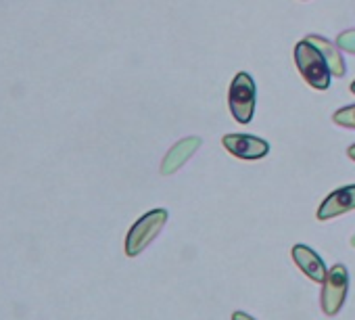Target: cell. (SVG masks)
<instances>
[{
    "label": "cell",
    "instance_id": "cell-11",
    "mask_svg": "<svg viewBox=\"0 0 355 320\" xmlns=\"http://www.w3.org/2000/svg\"><path fill=\"white\" fill-rule=\"evenodd\" d=\"M336 47L349 55H355V30H345L336 38Z\"/></svg>",
    "mask_w": 355,
    "mask_h": 320
},
{
    "label": "cell",
    "instance_id": "cell-12",
    "mask_svg": "<svg viewBox=\"0 0 355 320\" xmlns=\"http://www.w3.org/2000/svg\"><path fill=\"white\" fill-rule=\"evenodd\" d=\"M232 320H255V318L249 316V314H245V312H234L232 314Z\"/></svg>",
    "mask_w": 355,
    "mask_h": 320
},
{
    "label": "cell",
    "instance_id": "cell-6",
    "mask_svg": "<svg viewBox=\"0 0 355 320\" xmlns=\"http://www.w3.org/2000/svg\"><path fill=\"white\" fill-rule=\"evenodd\" d=\"M201 144H203V140L199 136H187L182 140H178L167 151V155L163 157V162H161V174L163 176L175 174L201 149Z\"/></svg>",
    "mask_w": 355,
    "mask_h": 320
},
{
    "label": "cell",
    "instance_id": "cell-10",
    "mask_svg": "<svg viewBox=\"0 0 355 320\" xmlns=\"http://www.w3.org/2000/svg\"><path fill=\"white\" fill-rule=\"evenodd\" d=\"M332 121L340 128L355 130V105H345V107L336 109L332 115Z\"/></svg>",
    "mask_w": 355,
    "mask_h": 320
},
{
    "label": "cell",
    "instance_id": "cell-2",
    "mask_svg": "<svg viewBox=\"0 0 355 320\" xmlns=\"http://www.w3.org/2000/svg\"><path fill=\"white\" fill-rule=\"evenodd\" d=\"M167 212L165 210H153L148 214H144L128 233L125 237V253L130 258H136L138 253H142L153 241L155 237L161 233V228L167 224Z\"/></svg>",
    "mask_w": 355,
    "mask_h": 320
},
{
    "label": "cell",
    "instance_id": "cell-13",
    "mask_svg": "<svg viewBox=\"0 0 355 320\" xmlns=\"http://www.w3.org/2000/svg\"><path fill=\"white\" fill-rule=\"evenodd\" d=\"M347 155H349V159H353V162H355V144H351V146L347 149Z\"/></svg>",
    "mask_w": 355,
    "mask_h": 320
},
{
    "label": "cell",
    "instance_id": "cell-1",
    "mask_svg": "<svg viewBox=\"0 0 355 320\" xmlns=\"http://www.w3.org/2000/svg\"><path fill=\"white\" fill-rule=\"evenodd\" d=\"M295 63L299 74L303 76V80L313 88V90H328L330 86V67L324 59V55L320 53V49L315 44H311L307 38L297 42L295 47Z\"/></svg>",
    "mask_w": 355,
    "mask_h": 320
},
{
    "label": "cell",
    "instance_id": "cell-14",
    "mask_svg": "<svg viewBox=\"0 0 355 320\" xmlns=\"http://www.w3.org/2000/svg\"><path fill=\"white\" fill-rule=\"evenodd\" d=\"M351 92H353V94H355V80H353V82H351Z\"/></svg>",
    "mask_w": 355,
    "mask_h": 320
},
{
    "label": "cell",
    "instance_id": "cell-9",
    "mask_svg": "<svg viewBox=\"0 0 355 320\" xmlns=\"http://www.w3.org/2000/svg\"><path fill=\"white\" fill-rule=\"evenodd\" d=\"M307 40L320 49V53L324 55V59H326V63H328V67H330V74L336 76V78H343L345 71H347V67H345V61H343V57H340V53H338L336 42H332V40H328V38H324V36H318V34L307 36Z\"/></svg>",
    "mask_w": 355,
    "mask_h": 320
},
{
    "label": "cell",
    "instance_id": "cell-8",
    "mask_svg": "<svg viewBox=\"0 0 355 320\" xmlns=\"http://www.w3.org/2000/svg\"><path fill=\"white\" fill-rule=\"evenodd\" d=\"M293 260H295V264L299 266V270H301L303 274H307L311 280L324 283L328 270H326L322 258H320L313 249H309L307 245H295V247H293Z\"/></svg>",
    "mask_w": 355,
    "mask_h": 320
},
{
    "label": "cell",
    "instance_id": "cell-7",
    "mask_svg": "<svg viewBox=\"0 0 355 320\" xmlns=\"http://www.w3.org/2000/svg\"><path fill=\"white\" fill-rule=\"evenodd\" d=\"M353 210H355V185H349V187L332 191L322 201V205L318 208V220L326 222V220H332V218L343 216Z\"/></svg>",
    "mask_w": 355,
    "mask_h": 320
},
{
    "label": "cell",
    "instance_id": "cell-4",
    "mask_svg": "<svg viewBox=\"0 0 355 320\" xmlns=\"http://www.w3.org/2000/svg\"><path fill=\"white\" fill-rule=\"evenodd\" d=\"M349 291V272L343 264L332 266L326 272L324 278V287H322V310L328 316L338 314V310L343 308V301L347 297Z\"/></svg>",
    "mask_w": 355,
    "mask_h": 320
},
{
    "label": "cell",
    "instance_id": "cell-3",
    "mask_svg": "<svg viewBox=\"0 0 355 320\" xmlns=\"http://www.w3.org/2000/svg\"><path fill=\"white\" fill-rule=\"evenodd\" d=\"M230 113L239 124H251L255 115V82L247 71L234 76L228 92Z\"/></svg>",
    "mask_w": 355,
    "mask_h": 320
},
{
    "label": "cell",
    "instance_id": "cell-5",
    "mask_svg": "<svg viewBox=\"0 0 355 320\" xmlns=\"http://www.w3.org/2000/svg\"><path fill=\"white\" fill-rule=\"evenodd\" d=\"M222 144L228 153L239 159H247V162H255V159H261L270 153V144L253 134H226Z\"/></svg>",
    "mask_w": 355,
    "mask_h": 320
}]
</instances>
